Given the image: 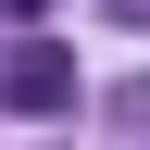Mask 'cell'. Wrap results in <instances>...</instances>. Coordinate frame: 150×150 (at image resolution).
Wrapping results in <instances>:
<instances>
[{
	"instance_id": "6da1fadb",
	"label": "cell",
	"mask_w": 150,
	"mask_h": 150,
	"mask_svg": "<svg viewBox=\"0 0 150 150\" xmlns=\"http://www.w3.org/2000/svg\"><path fill=\"white\" fill-rule=\"evenodd\" d=\"M0 100L13 112H63L75 100V50H13V63H0Z\"/></svg>"
},
{
	"instance_id": "7a4b0ae2",
	"label": "cell",
	"mask_w": 150,
	"mask_h": 150,
	"mask_svg": "<svg viewBox=\"0 0 150 150\" xmlns=\"http://www.w3.org/2000/svg\"><path fill=\"white\" fill-rule=\"evenodd\" d=\"M0 13H50V0H0Z\"/></svg>"
},
{
	"instance_id": "3957f363",
	"label": "cell",
	"mask_w": 150,
	"mask_h": 150,
	"mask_svg": "<svg viewBox=\"0 0 150 150\" xmlns=\"http://www.w3.org/2000/svg\"><path fill=\"white\" fill-rule=\"evenodd\" d=\"M138 13H150V0H138Z\"/></svg>"
}]
</instances>
